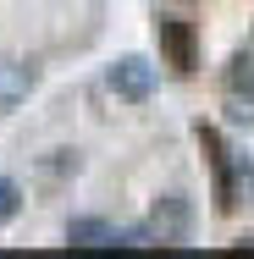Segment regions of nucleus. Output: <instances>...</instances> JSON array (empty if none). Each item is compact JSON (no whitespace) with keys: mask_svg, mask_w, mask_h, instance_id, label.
Here are the masks:
<instances>
[{"mask_svg":"<svg viewBox=\"0 0 254 259\" xmlns=\"http://www.w3.org/2000/svg\"><path fill=\"white\" fill-rule=\"evenodd\" d=\"M17 215H22V188H17L11 177H0V226L17 221Z\"/></svg>","mask_w":254,"mask_h":259,"instance_id":"nucleus-8","label":"nucleus"},{"mask_svg":"<svg viewBox=\"0 0 254 259\" xmlns=\"http://www.w3.org/2000/svg\"><path fill=\"white\" fill-rule=\"evenodd\" d=\"M194 138H199L204 160H210V177H215L210 199H215V209H221V215H232V209H238V171H232V149L221 144V133H215L210 121H199V127H194Z\"/></svg>","mask_w":254,"mask_h":259,"instance_id":"nucleus-1","label":"nucleus"},{"mask_svg":"<svg viewBox=\"0 0 254 259\" xmlns=\"http://www.w3.org/2000/svg\"><path fill=\"white\" fill-rule=\"evenodd\" d=\"M111 94L127 100V105H144L155 94V66L144 55H122V61L111 66Z\"/></svg>","mask_w":254,"mask_h":259,"instance_id":"nucleus-4","label":"nucleus"},{"mask_svg":"<svg viewBox=\"0 0 254 259\" xmlns=\"http://www.w3.org/2000/svg\"><path fill=\"white\" fill-rule=\"evenodd\" d=\"M28 94H33V66L17 61V55H0V110L22 105Z\"/></svg>","mask_w":254,"mask_h":259,"instance_id":"nucleus-6","label":"nucleus"},{"mask_svg":"<svg viewBox=\"0 0 254 259\" xmlns=\"http://www.w3.org/2000/svg\"><path fill=\"white\" fill-rule=\"evenodd\" d=\"M155 45L166 55V66L183 72V77L199 66V33H194V22H183V17H155Z\"/></svg>","mask_w":254,"mask_h":259,"instance_id":"nucleus-2","label":"nucleus"},{"mask_svg":"<svg viewBox=\"0 0 254 259\" xmlns=\"http://www.w3.org/2000/svg\"><path fill=\"white\" fill-rule=\"evenodd\" d=\"M66 243L100 254V248H122V232H116L111 221H89V215H78V221H66Z\"/></svg>","mask_w":254,"mask_h":259,"instance_id":"nucleus-5","label":"nucleus"},{"mask_svg":"<svg viewBox=\"0 0 254 259\" xmlns=\"http://www.w3.org/2000/svg\"><path fill=\"white\" fill-rule=\"evenodd\" d=\"M150 232L155 243H188V232H194V204L183 199V193H160L150 209Z\"/></svg>","mask_w":254,"mask_h":259,"instance_id":"nucleus-3","label":"nucleus"},{"mask_svg":"<svg viewBox=\"0 0 254 259\" xmlns=\"http://www.w3.org/2000/svg\"><path fill=\"white\" fill-rule=\"evenodd\" d=\"M227 94L238 105H254V61L249 55H232L227 61Z\"/></svg>","mask_w":254,"mask_h":259,"instance_id":"nucleus-7","label":"nucleus"}]
</instances>
